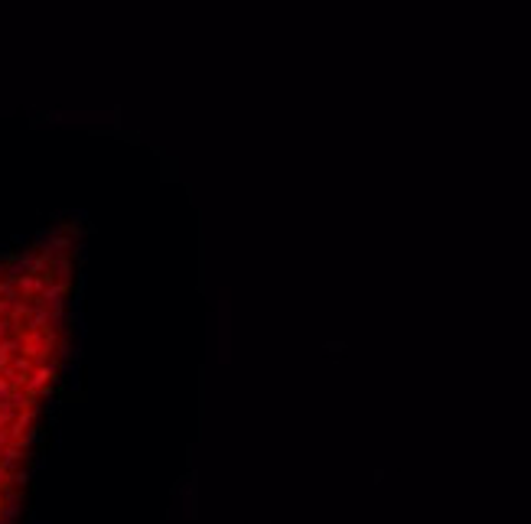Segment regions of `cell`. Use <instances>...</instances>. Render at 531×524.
I'll list each match as a JSON object with an SVG mask.
<instances>
[{
    "label": "cell",
    "mask_w": 531,
    "mask_h": 524,
    "mask_svg": "<svg viewBox=\"0 0 531 524\" xmlns=\"http://www.w3.org/2000/svg\"><path fill=\"white\" fill-rule=\"evenodd\" d=\"M82 225L59 221L0 254V524L23 505L42 414L65 368Z\"/></svg>",
    "instance_id": "obj_1"
}]
</instances>
